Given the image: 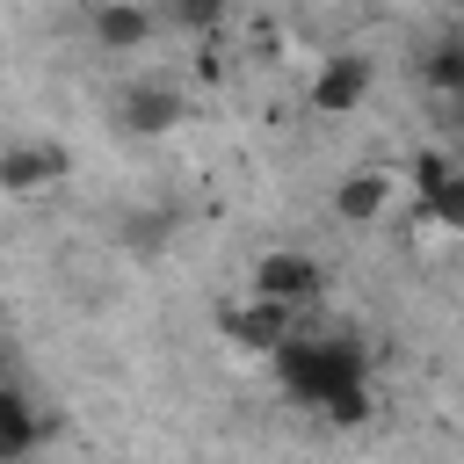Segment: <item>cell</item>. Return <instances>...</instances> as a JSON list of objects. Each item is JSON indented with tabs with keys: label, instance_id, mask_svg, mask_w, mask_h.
<instances>
[{
	"label": "cell",
	"instance_id": "8fae6325",
	"mask_svg": "<svg viewBox=\"0 0 464 464\" xmlns=\"http://www.w3.org/2000/svg\"><path fill=\"white\" fill-rule=\"evenodd\" d=\"M428 80L435 87H464V36H450V44L428 51Z\"/></svg>",
	"mask_w": 464,
	"mask_h": 464
},
{
	"label": "cell",
	"instance_id": "8992f818",
	"mask_svg": "<svg viewBox=\"0 0 464 464\" xmlns=\"http://www.w3.org/2000/svg\"><path fill=\"white\" fill-rule=\"evenodd\" d=\"M65 174V152L58 145H7L0 152V188L7 196H36V188H51Z\"/></svg>",
	"mask_w": 464,
	"mask_h": 464
},
{
	"label": "cell",
	"instance_id": "ba28073f",
	"mask_svg": "<svg viewBox=\"0 0 464 464\" xmlns=\"http://www.w3.org/2000/svg\"><path fill=\"white\" fill-rule=\"evenodd\" d=\"M334 210H341L348 225H377V218L392 210V174H384V167H355V174L334 188Z\"/></svg>",
	"mask_w": 464,
	"mask_h": 464
},
{
	"label": "cell",
	"instance_id": "7c38bea8",
	"mask_svg": "<svg viewBox=\"0 0 464 464\" xmlns=\"http://www.w3.org/2000/svg\"><path fill=\"white\" fill-rule=\"evenodd\" d=\"M450 174H457V167H450L442 152H420V160H413V188H420V203H428V196H435Z\"/></svg>",
	"mask_w": 464,
	"mask_h": 464
},
{
	"label": "cell",
	"instance_id": "3957f363",
	"mask_svg": "<svg viewBox=\"0 0 464 464\" xmlns=\"http://www.w3.org/2000/svg\"><path fill=\"white\" fill-rule=\"evenodd\" d=\"M319 290H326V268H319L312 254H297V246L261 254V261H254V283H246V297H268V304H283V312L319 304Z\"/></svg>",
	"mask_w": 464,
	"mask_h": 464
},
{
	"label": "cell",
	"instance_id": "4fadbf2b",
	"mask_svg": "<svg viewBox=\"0 0 464 464\" xmlns=\"http://www.w3.org/2000/svg\"><path fill=\"white\" fill-rule=\"evenodd\" d=\"M174 22L181 29H210V22H225V7L218 0H188V7H174Z\"/></svg>",
	"mask_w": 464,
	"mask_h": 464
},
{
	"label": "cell",
	"instance_id": "277c9868",
	"mask_svg": "<svg viewBox=\"0 0 464 464\" xmlns=\"http://www.w3.org/2000/svg\"><path fill=\"white\" fill-rule=\"evenodd\" d=\"M370 80H377V65H370L362 51H334V58H319V72H312V109H319V116H355V109L370 102Z\"/></svg>",
	"mask_w": 464,
	"mask_h": 464
},
{
	"label": "cell",
	"instance_id": "30bf717a",
	"mask_svg": "<svg viewBox=\"0 0 464 464\" xmlns=\"http://www.w3.org/2000/svg\"><path fill=\"white\" fill-rule=\"evenodd\" d=\"M420 218H428V225H442V232H464V167H457V174L420 203Z\"/></svg>",
	"mask_w": 464,
	"mask_h": 464
},
{
	"label": "cell",
	"instance_id": "5b68a950",
	"mask_svg": "<svg viewBox=\"0 0 464 464\" xmlns=\"http://www.w3.org/2000/svg\"><path fill=\"white\" fill-rule=\"evenodd\" d=\"M116 116H123V130L160 138V130H174V123H181V94H174V80H138V87H123Z\"/></svg>",
	"mask_w": 464,
	"mask_h": 464
},
{
	"label": "cell",
	"instance_id": "6da1fadb",
	"mask_svg": "<svg viewBox=\"0 0 464 464\" xmlns=\"http://www.w3.org/2000/svg\"><path fill=\"white\" fill-rule=\"evenodd\" d=\"M276 377L290 384V399L297 406H319L326 420H362L370 413V392H362V348L355 341H290L283 355H276Z\"/></svg>",
	"mask_w": 464,
	"mask_h": 464
},
{
	"label": "cell",
	"instance_id": "52a82bcc",
	"mask_svg": "<svg viewBox=\"0 0 464 464\" xmlns=\"http://www.w3.org/2000/svg\"><path fill=\"white\" fill-rule=\"evenodd\" d=\"M87 22H94V44H109V51H138V44L160 29V14L138 7V0H102Z\"/></svg>",
	"mask_w": 464,
	"mask_h": 464
},
{
	"label": "cell",
	"instance_id": "9c48e42d",
	"mask_svg": "<svg viewBox=\"0 0 464 464\" xmlns=\"http://www.w3.org/2000/svg\"><path fill=\"white\" fill-rule=\"evenodd\" d=\"M36 435H44L36 406L22 399V384H7V392H0V464H29Z\"/></svg>",
	"mask_w": 464,
	"mask_h": 464
},
{
	"label": "cell",
	"instance_id": "7a4b0ae2",
	"mask_svg": "<svg viewBox=\"0 0 464 464\" xmlns=\"http://www.w3.org/2000/svg\"><path fill=\"white\" fill-rule=\"evenodd\" d=\"M218 334L239 355H283L297 341V312H283L268 297H232V304H218Z\"/></svg>",
	"mask_w": 464,
	"mask_h": 464
}]
</instances>
